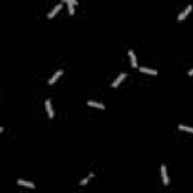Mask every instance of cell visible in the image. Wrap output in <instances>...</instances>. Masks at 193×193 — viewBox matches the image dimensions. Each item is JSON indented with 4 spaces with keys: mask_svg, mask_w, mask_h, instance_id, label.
<instances>
[{
    "mask_svg": "<svg viewBox=\"0 0 193 193\" xmlns=\"http://www.w3.org/2000/svg\"><path fill=\"white\" fill-rule=\"evenodd\" d=\"M140 72H145V74H151V76H157L158 72H157V70H151V68H145V66H140Z\"/></svg>",
    "mask_w": 193,
    "mask_h": 193,
    "instance_id": "ba28073f",
    "label": "cell"
},
{
    "mask_svg": "<svg viewBox=\"0 0 193 193\" xmlns=\"http://www.w3.org/2000/svg\"><path fill=\"white\" fill-rule=\"evenodd\" d=\"M62 74H63V71H62V70H57V71L55 72V74H53V77H51V78H48V85H55V83L57 82V78L61 77Z\"/></svg>",
    "mask_w": 193,
    "mask_h": 193,
    "instance_id": "7a4b0ae2",
    "label": "cell"
},
{
    "mask_svg": "<svg viewBox=\"0 0 193 193\" xmlns=\"http://www.w3.org/2000/svg\"><path fill=\"white\" fill-rule=\"evenodd\" d=\"M61 9H62V5H56L55 8L51 9V12H48V14H47V18H53V17H55V15L57 14V12L61 11Z\"/></svg>",
    "mask_w": 193,
    "mask_h": 193,
    "instance_id": "8992f818",
    "label": "cell"
},
{
    "mask_svg": "<svg viewBox=\"0 0 193 193\" xmlns=\"http://www.w3.org/2000/svg\"><path fill=\"white\" fill-rule=\"evenodd\" d=\"M125 77H127V74H125V72H122V74H121V76H119V77H118V78H116V80H115V82H113V83H112L110 86H112V88H118V86H119V85H121V82L124 80V78H125Z\"/></svg>",
    "mask_w": 193,
    "mask_h": 193,
    "instance_id": "5b68a950",
    "label": "cell"
},
{
    "mask_svg": "<svg viewBox=\"0 0 193 193\" xmlns=\"http://www.w3.org/2000/svg\"><path fill=\"white\" fill-rule=\"evenodd\" d=\"M45 109H47L48 118H53V116H55V112H53V107H51V101H50V100H47V101H45Z\"/></svg>",
    "mask_w": 193,
    "mask_h": 193,
    "instance_id": "52a82bcc",
    "label": "cell"
},
{
    "mask_svg": "<svg viewBox=\"0 0 193 193\" xmlns=\"http://www.w3.org/2000/svg\"><path fill=\"white\" fill-rule=\"evenodd\" d=\"M128 56H130V63L133 68H136L137 66V61H136V55H134V51L133 50H128Z\"/></svg>",
    "mask_w": 193,
    "mask_h": 193,
    "instance_id": "277c9868",
    "label": "cell"
},
{
    "mask_svg": "<svg viewBox=\"0 0 193 193\" xmlns=\"http://www.w3.org/2000/svg\"><path fill=\"white\" fill-rule=\"evenodd\" d=\"M88 106H91V107H97V109H100V110L106 109V107H104V104L98 103V101H88Z\"/></svg>",
    "mask_w": 193,
    "mask_h": 193,
    "instance_id": "8fae6325",
    "label": "cell"
},
{
    "mask_svg": "<svg viewBox=\"0 0 193 193\" xmlns=\"http://www.w3.org/2000/svg\"><path fill=\"white\" fill-rule=\"evenodd\" d=\"M66 5L70 8V14L74 15V5H77V0H66Z\"/></svg>",
    "mask_w": 193,
    "mask_h": 193,
    "instance_id": "9c48e42d",
    "label": "cell"
},
{
    "mask_svg": "<svg viewBox=\"0 0 193 193\" xmlns=\"http://www.w3.org/2000/svg\"><path fill=\"white\" fill-rule=\"evenodd\" d=\"M160 170H162V178H163V184H164V185H169V177H168V169H166V166H164V164H162Z\"/></svg>",
    "mask_w": 193,
    "mask_h": 193,
    "instance_id": "6da1fadb",
    "label": "cell"
},
{
    "mask_svg": "<svg viewBox=\"0 0 193 193\" xmlns=\"http://www.w3.org/2000/svg\"><path fill=\"white\" fill-rule=\"evenodd\" d=\"M18 185H24V187H29V189H33L35 187V184L33 183H29V181H24V179H17Z\"/></svg>",
    "mask_w": 193,
    "mask_h": 193,
    "instance_id": "30bf717a",
    "label": "cell"
},
{
    "mask_svg": "<svg viewBox=\"0 0 193 193\" xmlns=\"http://www.w3.org/2000/svg\"><path fill=\"white\" fill-rule=\"evenodd\" d=\"M189 76H193V68H192V70L189 71Z\"/></svg>",
    "mask_w": 193,
    "mask_h": 193,
    "instance_id": "5bb4252c",
    "label": "cell"
},
{
    "mask_svg": "<svg viewBox=\"0 0 193 193\" xmlns=\"http://www.w3.org/2000/svg\"><path fill=\"white\" fill-rule=\"evenodd\" d=\"M192 9H193V6H192V5H189V6H187V8H185V9H184V11L181 12V14H179V15H178V18H177V20H178V21H181V20H184L185 17H187V15H189V12H190Z\"/></svg>",
    "mask_w": 193,
    "mask_h": 193,
    "instance_id": "3957f363",
    "label": "cell"
},
{
    "mask_svg": "<svg viewBox=\"0 0 193 193\" xmlns=\"http://www.w3.org/2000/svg\"><path fill=\"white\" fill-rule=\"evenodd\" d=\"M178 130H181V131H187V133H193V128H192V127H187V125H181V124L178 125Z\"/></svg>",
    "mask_w": 193,
    "mask_h": 193,
    "instance_id": "7c38bea8",
    "label": "cell"
},
{
    "mask_svg": "<svg viewBox=\"0 0 193 193\" xmlns=\"http://www.w3.org/2000/svg\"><path fill=\"white\" fill-rule=\"evenodd\" d=\"M88 181H89V177H88V178H83L82 181H80V184H82V185H85V184H88Z\"/></svg>",
    "mask_w": 193,
    "mask_h": 193,
    "instance_id": "4fadbf2b",
    "label": "cell"
}]
</instances>
